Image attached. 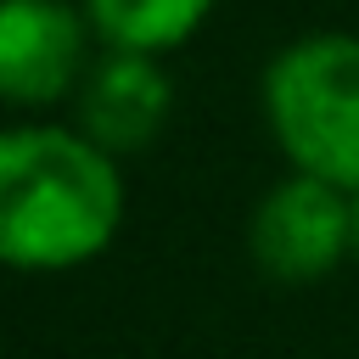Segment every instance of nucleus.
<instances>
[{
  "label": "nucleus",
  "instance_id": "obj_1",
  "mask_svg": "<svg viewBox=\"0 0 359 359\" xmlns=\"http://www.w3.org/2000/svg\"><path fill=\"white\" fill-rule=\"evenodd\" d=\"M123 168L79 123L0 129V269L67 275L95 264L123 230Z\"/></svg>",
  "mask_w": 359,
  "mask_h": 359
},
{
  "label": "nucleus",
  "instance_id": "obj_2",
  "mask_svg": "<svg viewBox=\"0 0 359 359\" xmlns=\"http://www.w3.org/2000/svg\"><path fill=\"white\" fill-rule=\"evenodd\" d=\"M264 123L286 168L359 191V34H303L264 67Z\"/></svg>",
  "mask_w": 359,
  "mask_h": 359
},
{
  "label": "nucleus",
  "instance_id": "obj_3",
  "mask_svg": "<svg viewBox=\"0 0 359 359\" xmlns=\"http://www.w3.org/2000/svg\"><path fill=\"white\" fill-rule=\"evenodd\" d=\"M247 252L280 286L325 280L353 258V191L292 168L258 196L247 219Z\"/></svg>",
  "mask_w": 359,
  "mask_h": 359
},
{
  "label": "nucleus",
  "instance_id": "obj_4",
  "mask_svg": "<svg viewBox=\"0 0 359 359\" xmlns=\"http://www.w3.org/2000/svg\"><path fill=\"white\" fill-rule=\"evenodd\" d=\"M90 17L73 0H0V107L45 112L73 101L90 56Z\"/></svg>",
  "mask_w": 359,
  "mask_h": 359
},
{
  "label": "nucleus",
  "instance_id": "obj_5",
  "mask_svg": "<svg viewBox=\"0 0 359 359\" xmlns=\"http://www.w3.org/2000/svg\"><path fill=\"white\" fill-rule=\"evenodd\" d=\"M168 112H174V79L163 56H146V50L101 45V56L84 67L73 90V123L112 157L146 151L168 129Z\"/></svg>",
  "mask_w": 359,
  "mask_h": 359
},
{
  "label": "nucleus",
  "instance_id": "obj_6",
  "mask_svg": "<svg viewBox=\"0 0 359 359\" xmlns=\"http://www.w3.org/2000/svg\"><path fill=\"white\" fill-rule=\"evenodd\" d=\"M79 6L101 45L168 56L202 34V22L213 17L219 0H79Z\"/></svg>",
  "mask_w": 359,
  "mask_h": 359
},
{
  "label": "nucleus",
  "instance_id": "obj_7",
  "mask_svg": "<svg viewBox=\"0 0 359 359\" xmlns=\"http://www.w3.org/2000/svg\"><path fill=\"white\" fill-rule=\"evenodd\" d=\"M353 264H359V191H353Z\"/></svg>",
  "mask_w": 359,
  "mask_h": 359
}]
</instances>
